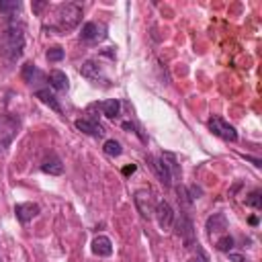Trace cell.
I'll return each mask as SVG.
<instances>
[{
    "instance_id": "1",
    "label": "cell",
    "mask_w": 262,
    "mask_h": 262,
    "mask_svg": "<svg viewBox=\"0 0 262 262\" xmlns=\"http://www.w3.org/2000/svg\"><path fill=\"white\" fill-rule=\"evenodd\" d=\"M2 43H4L6 57H8L10 61L18 59L20 53H23V47H25V31H23V27H20V25H10V27L4 31Z\"/></svg>"
},
{
    "instance_id": "2",
    "label": "cell",
    "mask_w": 262,
    "mask_h": 262,
    "mask_svg": "<svg viewBox=\"0 0 262 262\" xmlns=\"http://www.w3.org/2000/svg\"><path fill=\"white\" fill-rule=\"evenodd\" d=\"M82 20V4L78 2H66L57 8V25L61 33L74 31L78 23Z\"/></svg>"
},
{
    "instance_id": "3",
    "label": "cell",
    "mask_w": 262,
    "mask_h": 262,
    "mask_svg": "<svg viewBox=\"0 0 262 262\" xmlns=\"http://www.w3.org/2000/svg\"><path fill=\"white\" fill-rule=\"evenodd\" d=\"M207 125H209V129H211L217 137H221V139H225V141H235V139H237L235 127L229 125V123H227L225 119H221V117H211Z\"/></svg>"
},
{
    "instance_id": "4",
    "label": "cell",
    "mask_w": 262,
    "mask_h": 262,
    "mask_svg": "<svg viewBox=\"0 0 262 262\" xmlns=\"http://www.w3.org/2000/svg\"><path fill=\"white\" fill-rule=\"evenodd\" d=\"M133 203H135V209L139 211V215L143 219H151L154 217V199H151V192L145 190V188H139L135 190L133 194Z\"/></svg>"
},
{
    "instance_id": "5",
    "label": "cell",
    "mask_w": 262,
    "mask_h": 262,
    "mask_svg": "<svg viewBox=\"0 0 262 262\" xmlns=\"http://www.w3.org/2000/svg\"><path fill=\"white\" fill-rule=\"evenodd\" d=\"M154 215L158 219V225L162 231H170L172 225H174V209L170 207L168 201H158L156 209H154Z\"/></svg>"
},
{
    "instance_id": "6",
    "label": "cell",
    "mask_w": 262,
    "mask_h": 262,
    "mask_svg": "<svg viewBox=\"0 0 262 262\" xmlns=\"http://www.w3.org/2000/svg\"><path fill=\"white\" fill-rule=\"evenodd\" d=\"M82 41L86 43H98L106 37V27L102 23H94V20H88L84 27H82V33H80Z\"/></svg>"
},
{
    "instance_id": "7",
    "label": "cell",
    "mask_w": 262,
    "mask_h": 262,
    "mask_svg": "<svg viewBox=\"0 0 262 262\" xmlns=\"http://www.w3.org/2000/svg\"><path fill=\"white\" fill-rule=\"evenodd\" d=\"M80 74H82L86 80L94 82V84H104V86H108V78L102 74V68H100L96 61H92V59H88V61L82 63Z\"/></svg>"
},
{
    "instance_id": "8",
    "label": "cell",
    "mask_w": 262,
    "mask_h": 262,
    "mask_svg": "<svg viewBox=\"0 0 262 262\" xmlns=\"http://www.w3.org/2000/svg\"><path fill=\"white\" fill-rule=\"evenodd\" d=\"M149 162H151V168H154V172L158 174L160 182H162L164 186H170V184H172V170H170V164H166V158H164V156H160V158L149 156Z\"/></svg>"
},
{
    "instance_id": "9",
    "label": "cell",
    "mask_w": 262,
    "mask_h": 262,
    "mask_svg": "<svg viewBox=\"0 0 262 262\" xmlns=\"http://www.w3.org/2000/svg\"><path fill=\"white\" fill-rule=\"evenodd\" d=\"M178 235L182 237V244L184 248H192V246H199L196 244V237H194V227H192V221L182 215L180 221H178Z\"/></svg>"
},
{
    "instance_id": "10",
    "label": "cell",
    "mask_w": 262,
    "mask_h": 262,
    "mask_svg": "<svg viewBox=\"0 0 262 262\" xmlns=\"http://www.w3.org/2000/svg\"><path fill=\"white\" fill-rule=\"evenodd\" d=\"M39 205L37 203H18L16 207H14V215H16V219L20 221V223H29L33 217H37L39 215Z\"/></svg>"
},
{
    "instance_id": "11",
    "label": "cell",
    "mask_w": 262,
    "mask_h": 262,
    "mask_svg": "<svg viewBox=\"0 0 262 262\" xmlns=\"http://www.w3.org/2000/svg\"><path fill=\"white\" fill-rule=\"evenodd\" d=\"M74 125H76L78 131H82V133H86V135H92V137H102V135H104V129H102V127L98 125V121H94V119L84 117V119H78Z\"/></svg>"
},
{
    "instance_id": "12",
    "label": "cell",
    "mask_w": 262,
    "mask_h": 262,
    "mask_svg": "<svg viewBox=\"0 0 262 262\" xmlns=\"http://www.w3.org/2000/svg\"><path fill=\"white\" fill-rule=\"evenodd\" d=\"M41 170H43L45 174H51V176H59V174H63L61 158H59V156H55V154H51L49 158H45V160H43Z\"/></svg>"
},
{
    "instance_id": "13",
    "label": "cell",
    "mask_w": 262,
    "mask_h": 262,
    "mask_svg": "<svg viewBox=\"0 0 262 262\" xmlns=\"http://www.w3.org/2000/svg\"><path fill=\"white\" fill-rule=\"evenodd\" d=\"M205 227H207L209 233H221V231H225L227 229V217H225V213H213L207 219Z\"/></svg>"
},
{
    "instance_id": "14",
    "label": "cell",
    "mask_w": 262,
    "mask_h": 262,
    "mask_svg": "<svg viewBox=\"0 0 262 262\" xmlns=\"http://www.w3.org/2000/svg\"><path fill=\"white\" fill-rule=\"evenodd\" d=\"M92 252L96 256H111L113 254V244L106 235H96L92 239Z\"/></svg>"
},
{
    "instance_id": "15",
    "label": "cell",
    "mask_w": 262,
    "mask_h": 262,
    "mask_svg": "<svg viewBox=\"0 0 262 262\" xmlns=\"http://www.w3.org/2000/svg\"><path fill=\"white\" fill-rule=\"evenodd\" d=\"M35 96L43 102V104H47L51 111H55V113H61V104H59V100L55 98V94L53 92H49L47 88H41V90H37L35 92Z\"/></svg>"
},
{
    "instance_id": "16",
    "label": "cell",
    "mask_w": 262,
    "mask_h": 262,
    "mask_svg": "<svg viewBox=\"0 0 262 262\" xmlns=\"http://www.w3.org/2000/svg\"><path fill=\"white\" fill-rule=\"evenodd\" d=\"M49 84H51V88L57 90V92H63V90H68V86H70L68 76H66L63 72H59V70H53V72L49 74Z\"/></svg>"
},
{
    "instance_id": "17",
    "label": "cell",
    "mask_w": 262,
    "mask_h": 262,
    "mask_svg": "<svg viewBox=\"0 0 262 262\" xmlns=\"http://www.w3.org/2000/svg\"><path fill=\"white\" fill-rule=\"evenodd\" d=\"M100 108H102V115L108 117V119H117L119 113H121V102L117 98H108L104 102H100Z\"/></svg>"
},
{
    "instance_id": "18",
    "label": "cell",
    "mask_w": 262,
    "mask_h": 262,
    "mask_svg": "<svg viewBox=\"0 0 262 262\" xmlns=\"http://www.w3.org/2000/svg\"><path fill=\"white\" fill-rule=\"evenodd\" d=\"M20 76H23V80H25V82H29V84H33V80H39V78H43V74L37 70V66H35L33 61H27V63L23 66V70H20Z\"/></svg>"
},
{
    "instance_id": "19",
    "label": "cell",
    "mask_w": 262,
    "mask_h": 262,
    "mask_svg": "<svg viewBox=\"0 0 262 262\" xmlns=\"http://www.w3.org/2000/svg\"><path fill=\"white\" fill-rule=\"evenodd\" d=\"M102 149H104L106 156H113V158L121 156V151H123V147H121V143L117 139H106L104 145H102Z\"/></svg>"
},
{
    "instance_id": "20",
    "label": "cell",
    "mask_w": 262,
    "mask_h": 262,
    "mask_svg": "<svg viewBox=\"0 0 262 262\" xmlns=\"http://www.w3.org/2000/svg\"><path fill=\"white\" fill-rule=\"evenodd\" d=\"M246 205H248V207H254V209H260V207H262V192H260V190H252V192L246 196Z\"/></svg>"
},
{
    "instance_id": "21",
    "label": "cell",
    "mask_w": 262,
    "mask_h": 262,
    "mask_svg": "<svg viewBox=\"0 0 262 262\" xmlns=\"http://www.w3.org/2000/svg\"><path fill=\"white\" fill-rule=\"evenodd\" d=\"M63 49L59 47V45H55V47H51V49H47V53H45V57H47V61H61L63 59Z\"/></svg>"
},
{
    "instance_id": "22",
    "label": "cell",
    "mask_w": 262,
    "mask_h": 262,
    "mask_svg": "<svg viewBox=\"0 0 262 262\" xmlns=\"http://www.w3.org/2000/svg\"><path fill=\"white\" fill-rule=\"evenodd\" d=\"M215 246H217V250H219V252H229V250L233 248V237H231V235H223V237H219V239H217V244H215Z\"/></svg>"
},
{
    "instance_id": "23",
    "label": "cell",
    "mask_w": 262,
    "mask_h": 262,
    "mask_svg": "<svg viewBox=\"0 0 262 262\" xmlns=\"http://www.w3.org/2000/svg\"><path fill=\"white\" fill-rule=\"evenodd\" d=\"M16 10H20V2H4V0H0V12L10 14V12H16Z\"/></svg>"
},
{
    "instance_id": "24",
    "label": "cell",
    "mask_w": 262,
    "mask_h": 262,
    "mask_svg": "<svg viewBox=\"0 0 262 262\" xmlns=\"http://www.w3.org/2000/svg\"><path fill=\"white\" fill-rule=\"evenodd\" d=\"M123 129H127V131H133V133H137V135H139V137L143 139V135H141V133L137 131V127H135L133 123H129V121H125V123H123Z\"/></svg>"
},
{
    "instance_id": "25",
    "label": "cell",
    "mask_w": 262,
    "mask_h": 262,
    "mask_svg": "<svg viewBox=\"0 0 262 262\" xmlns=\"http://www.w3.org/2000/svg\"><path fill=\"white\" fill-rule=\"evenodd\" d=\"M135 170H137V166H135V164H129V166H125V168H123V174H125V176H129V174H133Z\"/></svg>"
},
{
    "instance_id": "26",
    "label": "cell",
    "mask_w": 262,
    "mask_h": 262,
    "mask_svg": "<svg viewBox=\"0 0 262 262\" xmlns=\"http://www.w3.org/2000/svg\"><path fill=\"white\" fill-rule=\"evenodd\" d=\"M229 258H231L233 262H246V258H244V256H239V254H229Z\"/></svg>"
},
{
    "instance_id": "27",
    "label": "cell",
    "mask_w": 262,
    "mask_h": 262,
    "mask_svg": "<svg viewBox=\"0 0 262 262\" xmlns=\"http://www.w3.org/2000/svg\"><path fill=\"white\" fill-rule=\"evenodd\" d=\"M244 158H246V160H250V162H252L254 166H260V164H262V162H260L258 158H252V156H244Z\"/></svg>"
},
{
    "instance_id": "28",
    "label": "cell",
    "mask_w": 262,
    "mask_h": 262,
    "mask_svg": "<svg viewBox=\"0 0 262 262\" xmlns=\"http://www.w3.org/2000/svg\"><path fill=\"white\" fill-rule=\"evenodd\" d=\"M43 6H45V2H37V4H33V10H35V12H39Z\"/></svg>"
},
{
    "instance_id": "29",
    "label": "cell",
    "mask_w": 262,
    "mask_h": 262,
    "mask_svg": "<svg viewBox=\"0 0 262 262\" xmlns=\"http://www.w3.org/2000/svg\"><path fill=\"white\" fill-rule=\"evenodd\" d=\"M188 262H205V258H190Z\"/></svg>"
}]
</instances>
